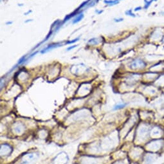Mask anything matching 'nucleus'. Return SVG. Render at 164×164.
<instances>
[{"label": "nucleus", "instance_id": "nucleus-1", "mask_svg": "<svg viewBox=\"0 0 164 164\" xmlns=\"http://www.w3.org/2000/svg\"><path fill=\"white\" fill-rule=\"evenodd\" d=\"M163 145V140L162 139H153L146 145V148L151 152H157L162 148Z\"/></svg>", "mask_w": 164, "mask_h": 164}, {"label": "nucleus", "instance_id": "nucleus-2", "mask_svg": "<svg viewBox=\"0 0 164 164\" xmlns=\"http://www.w3.org/2000/svg\"><path fill=\"white\" fill-rule=\"evenodd\" d=\"M151 130V129L148 125L145 124L140 125L138 129V137L139 140L142 141L146 140L150 135Z\"/></svg>", "mask_w": 164, "mask_h": 164}, {"label": "nucleus", "instance_id": "nucleus-3", "mask_svg": "<svg viewBox=\"0 0 164 164\" xmlns=\"http://www.w3.org/2000/svg\"><path fill=\"white\" fill-rule=\"evenodd\" d=\"M68 159L69 158L66 152H61L55 157L53 160V164H66Z\"/></svg>", "mask_w": 164, "mask_h": 164}, {"label": "nucleus", "instance_id": "nucleus-4", "mask_svg": "<svg viewBox=\"0 0 164 164\" xmlns=\"http://www.w3.org/2000/svg\"><path fill=\"white\" fill-rule=\"evenodd\" d=\"M39 154L36 153V152H31V153H28L25 154L23 157L22 158V164H26L29 163L30 162H34V160H37L39 158Z\"/></svg>", "mask_w": 164, "mask_h": 164}, {"label": "nucleus", "instance_id": "nucleus-5", "mask_svg": "<svg viewBox=\"0 0 164 164\" xmlns=\"http://www.w3.org/2000/svg\"><path fill=\"white\" fill-rule=\"evenodd\" d=\"M163 131L162 130V129L158 126H156L151 129L150 135L152 138H154V139H158L160 137H162L163 136Z\"/></svg>", "mask_w": 164, "mask_h": 164}, {"label": "nucleus", "instance_id": "nucleus-6", "mask_svg": "<svg viewBox=\"0 0 164 164\" xmlns=\"http://www.w3.org/2000/svg\"><path fill=\"white\" fill-rule=\"evenodd\" d=\"M87 110H81V111H79L77 113L74 114V115L72 116L71 119L74 121H77L79 120L82 119L83 118L86 117L87 116Z\"/></svg>", "mask_w": 164, "mask_h": 164}, {"label": "nucleus", "instance_id": "nucleus-7", "mask_svg": "<svg viewBox=\"0 0 164 164\" xmlns=\"http://www.w3.org/2000/svg\"><path fill=\"white\" fill-rule=\"evenodd\" d=\"M12 148L7 144H2L1 146V156H7L11 153Z\"/></svg>", "mask_w": 164, "mask_h": 164}, {"label": "nucleus", "instance_id": "nucleus-8", "mask_svg": "<svg viewBox=\"0 0 164 164\" xmlns=\"http://www.w3.org/2000/svg\"><path fill=\"white\" fill-rule=\"evenodd\" d=\"M156 159V156L154 154H147L144 158V164H151Z\"/></svg>", "mask_w": 164, "mask_h": 164}, {"label": "nucleus", "instance_id": "nucleus-9", "mask_svg": "<svg viewBox=\"0 0 164 164\" xmlns=\"http://www.w3.org/2000/svg\"><path fill=\"white\" fill-rule=\"evenodd\" d=\"M146 66V63H144V61L142 60H137L135 61V62H133L131 65L130 67L135 69V68H144Z\"/></svg>", "mask_w": 164, "mask_h": 164}, {"label": "nucleus", "instance_id": "nucleus-10", "mask_svg": "<svg viewBox=\"0 0 164 164\" xmlns=\"http://www.w3.org/2000/svg\"><path fill=\"white\" fill-rule=\"evenodd\" d=\"M25 131V126L23 124L17 123L14 125V131L16 134H21Z\"/></svg>", "mask_w": 164, "mask_h": 164}, {"label": "nucleus", "instance_id": "nucleus-11", "mask_svg": "<svg viewBox=\"0 0 164 164\" xmlns=\"http://www.w3.org/2000/svg\"><path fill=\"white\" fill-rule=\"evenodd\" d=\"M158 85L159 86H164V75L158 78Z\"/></svg>", "mask_w": 164, "mask_h": 164}, {"label": "nucleus", "instance_id": "nucleus-12", "mask_svg": "<svg viewBox=\"0 0 164 164\" xmlns=\"http://www.w3.org/2000/svg\"><path fill=\"white\" fill-rule=\"evenodd\" d=\"M126 106V104H120V105H117L116 106L114 107V110L120 109L122 108H124V107Z\"/></svg>", "mask_w": 164, "mask_h": 164}, {"label": "nucleus", "instance_id": "nucleus-13", "mask_svg": "<svg viewBox=\"0 0 164 164\" xmlns=\"http://www.w3.org/2000/svg\"><path fill=\"white\" fill-rule=\"evenodd\" d=\"M83 18V14H81L80 16H79L77 18H76L74 21V24H75V23H77L79 21H81L82 20V18Z\"/></svg>", "mask_w": 164, "mask_h": 164}, {"label": "nucleus", "instance_id": "nucleus-14", "mask_svg": "<svg viewBox=\"0 0 164 164\" xmlns=\"http://www.w3.org/2000/svg\"><path fill=\"white\" fill-rule=\"evenodd\" d=\"M75 47H76V46H75V45H74V47H69V48H68V51H69V50H70V49H74V48H75Z\"/></svg>", "mask_w": 164, "mask_h": 164}, {"label": "nucleus", "instance_id": "nucleus-15", "mask_svg": "<svg viewBox=\"0 0 164 164\" xmlns=\"http://www.w3.org/2000/svg\"><path fill=\"white\" fill-rule=\"evenodd\" d=\"M116 164H124V163L122 162H118L116 163Z\"/></svg>", "mask_w": 164, "mask_h": 164}]
</instances>
